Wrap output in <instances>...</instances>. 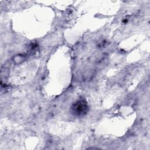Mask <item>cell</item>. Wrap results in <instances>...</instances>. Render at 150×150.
<instances>
[{
    "label": "cell",
    "mask_w": 150,
    "mask_h": 150,
    "mask_svg": "<svg viewBox=\"0 0 150 150\" xmlns=\"http://www.w3.org/2000/svg\"><path fill=\"white\" fill-rule=\"evenodd\" d=\"M88 106L84 99H80L72 104L70 108L71 113L74 116H83L87 114Z\"/></svg>",
    "instance_id": "cell-1"
},
{
    "label": "cell",
    "mask_w": 150,
    "mask_h": 150,
    "mask_svg": "<svg viewBox=\"0 0 150 150\" xmlns=\"http://www.w3.org/2000/svg\"><path fill=\"white\" fill-rule=\"evenodd\" d=\"M25 56L23 55H18V56H16L13 58L14 62L16 64H19V63H22L23 61L25 60Z\"/></svg>",
    "instance_id": "cell-2"
}]
</instances>
